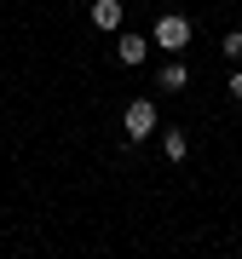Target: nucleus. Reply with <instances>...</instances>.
<instances>
[{
	"instance_id": "obj_3",
	"label": "nucleus",
	"mask_w": 242,
	"mask_h": 259,
	"mask_svg": "<svg viewBox=\"0 0 242 259\" xmlns=\"http://www.w3.org/2000/svg\"><path fill=\"white\" fill-rule=\"evenodd\" d=\"M144 47H150L144 35H121V47H115V58H121V64H127V69H139V64H144Z\"/></svg>"
},
{
	"instance_id": "obj_4",
	"label": "nucleus",
	"mask_w": 242,
	"mask_h": 259,
	"mask_svg": "<svg viewBox=\"0 0 242 259\" xmlns=\"http://www.w3.org/2000/svg\"><path fill=\"white\" fill-rule=\"evenodd\" d=\"M93 23L98 29H121V0H93Z\"/></svg>"
},
{
	"instance_id": "obj_7",
	"label": "nucleus",
	"mask_w": 242,
	"mask_h": 259,
	"mask_svg": "<svg viewBox=\"0 0 242 259\" xmlns=\"http://www.w3.org/2000/svg\"><path fill=\"white\" fill-rule=\"evenodd\" d=\"M225 52H231V58H242V29H231V35H225Z\"/></svg>"
},
{
	"instance_id": "obj_5",
	"label": "nucleus",
	"mask_w": 242,
	"mask_h": 259,
	"mask_svg": "<svg viewBox=\"0 0 242 259\" xmlns=\"http://www.w3.org/2000/svg\"><path fill=\"white\" fill-rule=\"evenodd\" d=\"M162 87H168V93H185V87H190V69H185V64L173 58V64L162 69Z\"/></svg>"
},
{
	"instance_id": "obj_1",
	"label": "nucleus",
	"mask_w": 242,
	"mask_h": 259,
	"mask_svg": "<svg viewBox=\"0 0 242 259\" xmlns=\"http://www.w3.org/2000/svg\"><path fill=\"white\" fill-rule=\"evenodd\" d=\"M156 127H162V121H156V104H150V98H133V104H127V115H121V133H127L133 144H144Z\"/></svg>"
},
{
	"instance_id": "obj_2",
	"label": "nucleus",
	"mask_w": 242,
	"mask_h": 259,
	"mask_svg": "<svg viewBox=\"0 0 242 259\" xmlns=\"http://www.w3.org/2000/svg\"><path fill=\"white\" fill-rule=\"evenodd\" d=\"M150 40H156L162 52H185V47H190V18H179V12H168V18H156V29H150Z\"/></svg>"
},
{
	"instance_id": "obj_8",
	"label": "nucleus",
	"mask_w": 242,
	"mask_h": 259,
	"mask_svg": "<svg viewBox=\"0 0 242 259\" xmlns=\"http://www.w3.org/2000/svg\"><path fill=\"white\" fill-rule=\"evenodd\" d=\"M231 98H236V104H242V69H236V75H231Z\"/></svg>"
},
{
	"instance_id": "obj_6",
	"label": "nucleus",
	"mask_w": 242,
	"mask_h": 259,
	"mask_svg": "<svg viewBox=\"0 0 242 259\" xmlns=\"http://www.w3.org/2000/svg\"><path fill=\"white\" fill-rule=\"evenodd\" d=\"M162 150H168V161H185V156H190V144H185V133H179V127L162 133Z\"/></svg>"
}]
</instances>
